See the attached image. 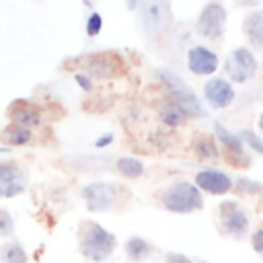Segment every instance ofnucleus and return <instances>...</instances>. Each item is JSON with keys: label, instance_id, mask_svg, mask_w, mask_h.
<instances>
[{"label": "nucleus", "instance_id": "obj_7", "mask_svg": "<svg viewBox=\"0 0 263 263\" xmlns=\"http://www.w3.org/2000/svg\"><path fill=\"white\" fill-rule=\"evenodd\" d=\"M212 127H214V138H216L220 150H224V158L236 168H249L251 166V154L245 148L240 136L230 132L228 127H224L220 121H214Z\"/></svg>", "mask_w": 263, "mask_h": 263}, {"label": "nucleus", "instance_id": "obj_20", "mask_svg": "<svg viewBox=\"0 0 263 263\" xmlns=\"http://www.w3.org/2000/svg\"><path fill=\"white\" fill-rule=\"evenodd\" d=\"M156 117H158V121H160L164 127H168V129H177V127H181V125L185 123L183 113H181L168 99H162V101L156 105Z\"/></svg>", "mask_w": 263, "mask_h": 263}, {"label": "nucleus", "instance_id": "obj_29", "mask_svg": "<svg viewBox=\"0 0 263 263\" xmlns=\"http://www.w3.org/2000/svg\"><path fill=\"white\" fill-rule=\"evenodd\" d=\"M251 247L259 257H263V226H259L251 232Z\"/></svg>", "mask_w": 263, "mask_h": 263}, {"label": "nucleus", "instance_id": "obj_9", "mask_svg": "<svg viewBox=\"0 0 263 263\" xmlns=\"http://www.w3.org/2000/svg\"><path fill=\"white\" fill-rule=\"evenodd\" d=\"M203 101L212 111H222V109H228L234 99H236V90H234V84L228 82L224 76H212L203 82Z\"/></svg>", "mask_w": 263, "mask_h": 263}, {"label": "nucleus", "instance_id": "obj_19", "mask_svg": "<svg viewBox=\"0 0 263 263\" xmlns=\"http://www.w3.org/2000/svg\"><path fill=\"white\" fill-rule=\"evenodd\" d=\"M0 142L4 146H27L33 142V129L16 125V123H8L0 132Z\"/></svg>", "mask_w": 263, "mask_h": 263}, {"label": "nucleus", "instance_id": "obj_4", "mask_svg": "<svg viewBox=\"0 0 263 263\" xmlns=\"http://www.w3.org/2000/svg\"><path fill=\"white\" fill-rule=\"evenodd\" d=\"M218 220H220V230L226 236L234 240H242L251 236V216L240 201L224 199L218 205Z\"/></svg>", "mask_w": 263, "mask_h": 263}, {"label": "nucleus", "instance_id": "obj_1", "mask_svg": "<svg viewBox=\"0 0 263 263\" xmlns=\"http://www.w3.org/2000/svg\"><path fill=\"white\" fill-rule=\"evenodd\" d=\"M117 249V236L103 228L95 220H84L80 222L78 228V251L84 259L92 263H103L107 261Z\"/></svg>", "mask_w": 263, "mask_h": 263}, {"label": "nucleus", "instance_id": "obj_30", "mask_svg": "<svg viewBox=\"0 0 263 263\" xmlns=\"http://www.w3.org/2000/svg\"><path fill=\"white\" fill-rule=\"evenodd\" d=\"M164 263H193V261L187 255H183V253L168 251V253H164Z\"/></svg>", "mask_w": 263, "mask_h": 263}, {"label": "nucleus", "instance_id": "obj_11", "mask_svg": "<svg viewBox=\"0 0 263 263\" xmlns=\"http://www.w3.org/2000/svg\"><path fill=\"white\" fill-rule=\"evenodd\" d=\"M29 185V177L23 166L14 160H0V197L12 199L25 193Z\"/></svg>", "mask_w": 263, "mask_h": 263}, {"label": "nucleus", "instance_id": "obj_33", "mask_svg": "<svg viewBox=\"0 0 263 263\" xmlns=\"http://www.w3.org/2000/svg\"><path fill=\"white\" fill-rule=\"evenodd\" d=\"M261 68H263V62H261Z\"/></svg>", "mask_w": 263, "mask_h": 263}, {"label": "nucleus", "instance_id": "obj_32", "mask_svg": "<svg viewBox=\"0 0 263 263\" xmlns=\"http://www.w3.org/2000/svg\"><path fill=\"white\" fill-rule=\"evenodd\" d=\"M259 136L263 138V113L259 115Z\"/></svg>", "mask_w": 263, "mask_h": 263}, {"label": "nucleus", "instance_id": "obj_12", "mask_svg": "<svg viewBox=\"0 0 263 263\" xmlns=\"http://www.w3.org/2000/svg\"><path fill=\"white\" fill-rule=\"evenodd\" d=\"M84 72L95 80V78H101V80H111L115 76L121 74L123 70V62L115 55V53H88L84 58V64H82Z\"/></svg>", "mask_w": 263, "mask_h": 263}, {"label": "nucleus", "instance_id": "obj_14", "mask_svg": "<svg viewBox=\"0 0 263 263\" xmlns=\"http://www.w3.org/2000/svg\"><path fill=\"white\" fill-rule=\"evenodd\" d=\"M166 99L183 113L185 119H203V117H208L205 105L201 103V99L189 86H183L175 92H166Z\"/></svg>", "mask_w": 263, "mask_h": 263}, {"label": "nucleus", "instance_id": "obj_16", "mask_svg": "<svg viewBox=\"0 0 263 263\" xmlns=\"http://www.w3.org/2000/svg\"><path fill=\"white\" fill-rule=\"evenodd\" d=\"M242 35L255 51H263V8H255L245 14Z\"/></svg>", "mask_w": 263, "mask_h": 263}, {"label": "nucleus", "instance_id": "obj_3", "mask_svg": "<svg viewBox=\"0 0 263 263\" xmlns=\"http://www.w3.org/2000/svg\"><path fill=\"white\" fill-rule=\"evenodd\" d=\"M138 16L140 27L148 39L162 37L173 25V10L168 2H140Z\"/></svg>", "mask_w": 263, "mask_h": 263}, {"label": "nucleus", "instance_id": "obj_2", "mask_svg": "<svg viewBox=\"0 0 263 263\" xmlns=\"http://www.w3.org/2000/svg\"><path fill=\"white\" fill-rule=\"evenodd\" d=\"M160 203L173 214H193L203 208V193L193 185V181H177L162 191Z\"/></svg>", "mask_w": 263, "mask_h": 263}, {"label": "nucleus", "instance_id": "obj_21", "mask_svg": "<svg viewBox=\"0 0 263 263\" xmlns=\"http://www.w3.org/2000/svg\"><path fill=\"white\" fill-rule=\"evenodd\" d=\"M0 261L2 263H27L29 255L18 240H6L0 245Z\"/></svg>", "mask_w": 263, "mask_h": 263}, {"label": "nucleus", "instance_id": "obj_25", "mask_svg": "<svg viewBox=\"0 0 263 263\" xmlns=\"http://www.w3.org/2000/svg\"><path fill=\"white\" fill-rule=\"evenodd\" d=\"M238 136H240V140H242V144H245L247 150L263 156V138L259 134H255L253 129H240Z\"/></svg>", "mask_w": 263, "mask_h": 263}, {"label": "nucleus", "instance_id": "obj_31", "mask_svg": "<svg viewBox=\"0 0 263 263\" xmlns=\"http://www.w3.org/2000/svg\"><path fill=\"white\" fill-rule=\"evenodd\" d=\"M113 140H115L113 134H103V136H99V138L95 140V148H105V146H109Z\"/></svg>", "mask_w": 263, "mask_h": 263}, {"label": "nucleus", "instance_id": "obj_10", "mask_svg": "<svg viewBox=\"0 0 263 263\" xmlns=\"http://www.w3.org/2000/svg\"><path fill=\"white\" fill-rule=\"evenodd\" d=\"M193 185L201 191V193H210V195H226L234 189V179L218 168V166H203L195 173L193 177Z\"/></svg>", "mask_w": 263, "mask_h": 263}, {"label": "nucleus", "instance_id": "obj_26", "mask_svg": "<svg viewBox=\"0 0 263 263\" xmlns=\"http://www.w3.org/2000/svg\"><path fill=\"white\" fill-rule=\"evenodd\" d=\"M101 29H103V16L97 10H92L84 21V33H86V37H97L101 33Z\"/></svg>", "mask_w": 263, "mask_h": 263}, {"label": "nucleus", "instance_id": "obj_27", "mask_svg": "<svg viewBox=\"0 0 263 263\" xmlns=\"http://www.w3.org/2000/svg\"><path fill=\"white\" fill-rule=\"evenodd\" d=\"M14 234V218L6 208H0V238H10Z\"/></svg>", "mask_w": 263, "mask_h": 263}, {"label": "nucleus", "instance_id": "obj_17", "mask_svg": "<svg viewBox=\"0 0 263 263\" xmlns=\"http://www.w3.org/2000/svg\"><path fill=\"white\" fill-rule=\"evenodd\" d=\"M154 251H156V247L150 240H146L144 236H140V234H132L123 242V253H125V257L132 263H144V261H148L154 255Z\"/></svg>", "mask_w": 263, "mask_h": 263}, {"label": "nucleus", "instance_id": "obj_5", "mask_svg": "<svg viewBox=\"0 0 263 263\" xmlns=\"http://www.w3.org/2000/svg\"><path fill=\"white\" fill-rule=\"evenodd\" d=\"M224 72H226V80L228 82H236V84H245L249 80H253L259 72V62L255 58V51L251 47H234L228 51V55L224 58L222 64Z\"/></svg>", "mask_w": 263, "mask_h": 263}, {"label": "nucleus", "instance_id": "obj_28", "mask_svg": "<svg viewBox=\"0 0 263 263\" xmlns=\"http://www.w3.org/2000/svg\"><path fill=\"white\" fill-rule=\"evenodd\" d=\"M74 82H76L78 88L84 90V92H92V90H95V80H92L86 72H76V74H74Z\"/></svg>", "mask_w": 263, "mask_h": 263}, {"label": "nucleus", "instance_id": "obj_6", "mask_svg": "<svg viewBox=\"0 0 263 263\" xmlns=\"http://www.w3.org/2000/svg\"><path fill=\"white\" fill-rule=\"evenodd\" d=\"M228 10L222 2H208L195 21V33L205 41H220L226 33Z\"/></svg>", "mask_w": 263, "mask_h": 263}, {"label": "nucleus", "instance_id": "obj_24", "mask_svg": "<svg viewBox=\"0 0 263 263\" xmlns=\"http://www.w3.org/2000/svg\"><path fill=\"white\" fill-rule=\"evenodd\" d=\"M234 189L240 195H263V183L249 177H240V175L238 179H234Z\"/></svg>", "mask_w": 263, "mask_h": 263}, {"label": "nucleus", "instance_id": "obj_13", "mask_svg": "<svg viewBox=\"0 0 263 263\" xmlns=\"http://www.w3.org/2000/svg\"><path fill=\"white\" fill-rule=\"evenodd\" d=\"M185 62H187V70L195 76H214L220 68V58L218 53L208 47V45H191L187 49V55H185Z\"/></svg>", "mask_w": 263, "mask_h": 263}, {"label": "nucleus", "instance_id": "obj_8", "mask_svg": "<svg viewBox=\"0 0 263 263\" xmlns=\"http://www.w3.org/2000/svg\"><path fill=\"white\" fill-rule=\"evenodd\" d=\"M80 197L88 212H109L119 197V185L111 181H90L80 189Z\"/></svg>", "mask_w": 263, "mask_h": 263}, {"label": "nucleus", "instance_id": "obj_15", "mask_svg": "<svg viewBox=\"0 0 263 263\" xmlns=\"http://www.w3.org/2000/svg\"><path fill=\"white\" fill-rule=\"evenodd\" d=\"M6 117H10V123H16V125H23L29 129H35L41 125V111L25 99L12 101L6 109Z\"/></svg>", "mask_w": 263, "mask_h": 263}, {"label": "nucleus", "instance_id": "obj_22", "mask_svg": "<svg viewBox=\"0 0 263 263\" xmlns=\"http://www.w3.org/2000/svg\"><path fill=\"white\" fill-rule=\"evenodd\" d=\"M115 168H117V173L121 177L132 179V181L140 179L144 175V162L140 158H136V156H121V158H117Z\"/></svg>", "mask_w": 263, "mask_h": 263}, {"label": "nucleus", "instance_id": "obj_23", "mask_svg": "<svg viewBox=\"0 0 263 263\" xmlns=\"http://www.w3.org/2000/svg\"><path fill=\"white\" fill-rule=\"evenodd\" d=\"M154 78L158 80V84H160L166 92H175V90L187 86V82H185L175 70H171V68H156Z\"/></svg>", "mask_w": 263, "mask_h": 263}, {"label": "nucleus", "instance_id": "obj_18", "mask_svg": "<svg viewBox=\"0 0 263 263\" xmlns=\"http://www.w3.org/2000/svg\"><path fill=\"white\" fill-rule=\"evenodd\" d=\"M191 148H193V154L199 160H216L222 154V150H220V146H218V142H216V138L212 134H199L193 140Z\"/></svg>", "mask_w": 263, "mask_h": 263}]
</instances>
